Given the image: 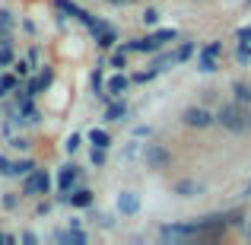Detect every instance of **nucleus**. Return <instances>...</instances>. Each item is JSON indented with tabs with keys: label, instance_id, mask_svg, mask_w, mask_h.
I'll use <instances>...</instances> for the list:
<instances>
[{
	"label": "nucleus",
	"instance_id": "obj_1",
	"mask_svg": "<svg viewBox=\"0 0 251 245\" xmlns=\"http://www.w3.org/2000/svg\"><path fill=\"white\" fill-rule=\"evenodd\" d=\"M216 121L226 131H232V134H245V131H251V111L242 102H226L216 111Z\"/></svg>",
	"mask_w": 251,
	"mask_h": 245
},
{
	"label": "nucleus",
	"instance_id": "obj_2",
	"mask_svg": "<svg viewBox=\"0 0 251 245\" xmlns=\"http://www.w3.org/2000/svg\"><path fill=\"white\" fill-rule=\"evenodd\" d=\"M48 191H51V178H48V172H45V169H32L29 175H25L23 194H29V197H42V194H48Z\"/></svg>",
	"mask_w": 251,
	"mask_h": 245
},
{
	"label": "nucleus",
	"instance_id": "obj_3",
	"mask_svg": "<svg viewBox=\"0 0 251 245\" xmlns=\"http://www.w3.org/2000/svg\"><path fill=\"white\" fill-rule=\"evenodd\" d=\"M143 163H147V169H166L172 163V153L162 143H147L143 147Z\"/></svg>",
	"mask_w": 251,
	"mask_h": 245
},
{
	"label": "nucleus",
	"instance_id": "obj_4",
	"mask_svg": "<svg viewBox=\"0 0 251 245\" xmlns=\"http://www.w3.org/2000/svg\"><path fill=\"white\" fill-rule=\"evenodd\" d=\"M220 57H223V42H210L207 48L201 51V57H197L201 74H213V70L220 67Z\"/></svg>",
	"mask_w": 251,
	"mask_h": 245
},
{
	"label": "nucleus",
	"instance_id": "obj_5",
	"mask_svg": "<svg viewBox=\"0 0 251 245\" xmlns=\"http://www.w3.org/2000/svg\"><path fill=\"white\" fill-rule=\"evenodd\" d=\"M181 121L188 124V128H210V124L216 121V115H210L203 105H191V109H184V115H181Z\"/></svg>",
	"mask_w": 251,
	"mask_h": 245
},
{
	"label": "nucleus",
	"instance_id": "obj_6",
	"mask_svg": "<svg viewBox=\"0 0 251 245\" xmlns=\"http://www.w3.org/2000/svg\"><path fill=\"white\" fill-rule=\"evenodd\" d=\"M51 80H54V74H51V67H45L42 74L35 77V80H29V86H25V92H29V96H38L42 89H48V86H51Z\"/></svg>",
	"mask_w": 251,
	"mask_h": 245
},
{
	"label": "nucleus",
	"instance_id": "obj_7",
	"mask_svg": "<svg viewBox=\"0 0 251 245\" xmlns=\"http://www.w3.org/2000/svg\"><path fill=\"white\" fill-rule=\"evenodd\" d=\"M156 48H159V42H156L153 35L150 38H134V42L124 45V51H137V54H153Z\"/></svg>",
	"mask_w": 251,
	"mask_h": 245
},
{
	"label": "nucleus",
	"instance_id": "obj_8",
	"mask_svg": "<svg viewBox=\"0 0 251 245\" xmlns=\"http://www.w3.org/2000/svg\"><path fill=\"white\" fill-rule=\"evenodd\" d=\"M76 175H80V169L76 165H64L61 172H57V191H70L76 182Z\"/></svg>",
	"mask_w": 251,
	"mask_h": 245
},
{
	"label": "nucleus",
	"instance_id": "obj_9",
	"mask_svg": "<svg viewBox=\"0 0 251 245\" xmlns=\"http://www.w3.org/2000/svg\"><path fill=\"white\" fill-rule=\"evenodd\" d=\"M172 191H175L178 197H194V194H201V191H203V185L194 182V178H184V182H178Z\"/></svg>",
	"mask_w": 251,
	"mask_h": 245
},
{
	"label": "nucleus",
	"instance_id": "obj_10",
	"mask_svg": "<svg viewBox=\"0 0 251 245\" xmlns=\"http://www.w3.org/2000/svg\"><path fill=\"white\" fill-rule=\"evenodd\" d=\"M137 207H140L137 194H130V191H121V197H118V210L130 217V214H137Z\"/></svg>",
	"mask_w": 251,
	"mask_h": 245
},
{
	"label": "nucleus",
	"instance_id": "obj_11",
	"mask_svg": "<svg viewBox=\"0 0 251 245\" xmlns=\"http://www.w3.org/2000/svg\"><path fill=\"white\" fill-rule=\"evenodd\" d=\"M127 83H130L127 77H124V74H118V77H111V80L105 83V92H108L111 99H118V96H121L124 89H127Z\"/></svg>",
	"mask_w": 251,
	"mask_h": 245
},
{
	"label": "nucleus",
	"instance_id": "obj_12",
	"mask_svg": "<svg viewBox=\"0 0 251 245\" xmlns=\"http://www.w3.org/2000/svg\"><path fill=\"white\" fill-rule=\"evenodd\" d=\"M57 242H76V245H86V233L80 229H61V233H54Z\"/></svg>",
	"mask_w": 251,
	"mask_h": 245
},
{
	"label": "nucleus",
	"instance_id": "obj_13",
	"mask_svg": "<svg viewBox=\"0 0 251 245\" xmlns=\"http://www.w3.org/2000/svg\"><path fill=\"white\" fill-rule=\"evenodd\" d=\"M232 96H235V102L251 105V86L242 83V80H235V83H232Z\"/></svg>",
	"mask_w": 251,
	"mask_h": 245
},
{
	"label": "nucleus",
	"instance_id": "obj_14",
	"mask_svg": "<svg viewBox=\"0 0 251 245\" xmlns=\"http://www.w3.org/2000/svg\"><path fill=\"white\" fill-rule=\"evenodd\" d=\"M70 204H74V207H92V191L89 188H76L74 194H70Z\"/></svg>",
	"mask_w": 251,
	"mask_h": 245
},
{
	"label": "nucleus",
	"instance_id": "obj_15",
	"mask_svg": "<svg viewBox=\"0 0 251 245\" xmlns=\"http://www.w3.org/2000/svg\"><path fill=\"white\" fill-rule=\"evenodd\" d=\"M124 115H127V105L124 102H111L108 109H105V121H121Z\"/></svg>",
	"mask_w": 251,
	"mask_h": 245
},
{
	"label": "nucleus",
	"instance_id": "obj_16",
	"mask_svg": "<svg viewBox=\"0 0 251 245\" xmlns=\"http://www.w3.org/2000/svg\"><path fill=\"white\" fill-rule=\"evenodd\" d=\"M89 140H92V147H105V150H108V143H111V137H108V134H105V131H102V128H92V131H89Z\"/></svg>",
	"mask_w": 251,
	"mask_h": 245
},
{
	"label": "nucleus",
	"instance_id": "obj_17",
	"mask_svg": "<svg viewBox=\"0 0 251 245\" xmlns=\"http://www.w3.org/2000/svg\"><path fill=\"white\" fill-rule=\"evenodd\" d=\"M96 42H99V48H111V45L118 42V32L115 29H105V32H99V35H96Z\"/></svg>",
	"mask_w": 251,
	"mask_h": 245
},
{
	"label": "nucleus",
	"instance_id": "obj_18",
	"mask_svg": "<svg viewBox=\"0 0 251 245\" xmlns=\"http://www.w3.org/2000/svg\"><path fill=\"white\" fill-rule=\"evenodd\" d=\"M32 169H35V163H32V160H19V163H13V175H29Z\"/></svg>",
	"mask_w": 251,
	"mask_h": 245
},
{
	"label": "nucleus",
	"instance_id": "obj_19",
	"mask_svg": "<svg viewBox=\"0 0 251 245\" xmlns=\"http://www.w3.org/2000/svg\"><path fill=\"white\" fill-rule=\"evenodd\" d=\"M156 42H159V48H162V45H166V42H175V38H178V32L175 29H159V32H156Z\"/></svg>",
	"mask_w": 251,
	"mask_h": 245
},
{
	"label": "nucleus",
	"instance_id": "obj_20",
	"mask_svg": "<svg viewBox=\"0 0 251 245\" xmlns=\"http://www.w3.org/2000/svg\"><path fill=\"white\" fill-rule=\"evenodd\" d=\"M13 61H16V57H13V48L10 45H0V67H13Z\"/></svg>",
	"mask_w": 251,
	"mask_h": 245
},
{
	"label": "nucleus",
	"instance_id": "obj_21",
	"mask_svg": "<svg viewBox=\"0 0 251 245\" xmlns=\"http://www.w3.org/2000/svg\"><path fill=\"white\" fill-rule=\"evenodd\" d=\"M191 54H194V45H191V42H184V45H181V48H178V51H175V64H181V61H188V57H191Z\"/></svg>",
	"mask_w": 251,
	"mask_h": 245
},
{
	"label": "nucleus",
	"instance_id": "obj_22",
	"mask_svg": "<svg viewBox=\"0 0 251 245\" xmlns=\"http://www.w3.org/2000/svg\"><path fill=\"white\" fill-rule=\"evenodd\" d=\"M111 67H127V51H115V54H111Z\"/></svg>",
	"mask_w": 251,
	"mask_h": 245
},
{
	"label": "nucleus",
	"instance_id": "obj_23",
	"mask_svg": "<svg viewBox=\"0 0 251 245\" xmlns=\"http://www.w3.org/2000/svg\"><path fill=\"white\" fill-rule=\"evenodd\" d=\"M57 10H64V13H70V16H76V19H80V13H83V10H76V6H74V3H70V0H57Z\"/></svg>",
	"mask_w": 251,
	"mask_h": 245
},
{
	"label": "nucleus",
	"instance_id": "obj_24",
	"mask_svg": "<svg viewBox=\"0 0 251 245\" xmlns=\"http://www.w3.org/2000/svg\"><path fill=\"white\" fill-rule=\"evenodd\" d=\"M10 89H16V77H0V96H6Z\"/></svg>",
	"mask_w": 251,
	"mask_h": 245
},
{
	"label": "nucleus",
	"instance_id": "obj_25",
	"mask_svg": "<svg viewBox=\"0 0 251 245\" xmlns=\"http://www.w3.org/2000/svg\"><path fill=\"white\" fill-rule=\"evenodd\" d=\"M156 74H159L156 67H153V70H140V74H134V83H147V80H153Z\"/></svg>",
	"mask_w": 251,
	"mask_h": 245
},
{
	"label": "nucleus",
	"instance_id": "obj_26",
	"mask_svg": "<svg viewBox=\"0 0 251 245\" xmlns=\"http://www.w3.org/2000/svg\"><path fill=\"white\" fill-rule=\"evenodd\" d=\"M13 67H16V77H29V61H13Z\"/></svg>",
	"mask_w": 251,
	"mask_h": 245
},
{
	"label": "nucleus",
	"instance_id": "obj_27",
	"mask_svg": "<svg viewBox=\"0 0 251 245\" xmlns=\"http://www.w3.org/2000/svg\"><path fill=\"white\" fill-rule=\"evenodd\" d=\"M64 147H67V153H76V150H80V134H70V140L64 143Z\"/></svg>",
	"mask_w": 251,
	"mask_h": 245
},
{
	"label": "nucleus",
	"instance_id": "obj_28",
	"mask_svg": "<svg viewBox=\"0 0 251 245\" xmlns=\"http://www.w3.org/2000/svg\"><path fill=\"white\" fill-rule=\"evenodd\" d=\"M143 23H147V26H156V23H159V13H156V10H147V13H143Z\"/></svg>",
	"mask_w": 251,
	"mask_h": 245
},
{
	"label": "nucleus",
	"instance_id": "obj_29",
	"mask_svg": "<svg viewBox=\"0 0 251 245\" xmlns=\"http://www.w3.org/2000/svg\"><path fill=\"white\" fill-rule=\"evenodd\" d=\"M0 175H13V160L0 156Z\"/></svg>",
	"mask_w": 251,
	"mask_h": 245
},
{
	"label": "nucleus",
	"instance_id": "obj_30",
	"mask_svg": "<svg viewBox=\"0 0 251 245\" xmlns=\"http://www.w3.org/2000/svg\"><path fill=\"white\" fill-rule=\"evenodd\" d=\"M239 42L251 48V26H245V29H239Z\"/></svg>",
	"mask_w": 251,
	"mask_h": 245
},
{
	"label": "nucleus",
	"instance_id": "obj_31",
	"mask_svg": "<svg viewBox=\"0 0 251 245\" xmlns=\"http://www.w3.org/2000/svg\"><path fill=\"white\" fill-rule=\"evenodd\" d=\"M0 26H6V29L13 26V13L10 10H0Z\"/></svg>",
	"mask_w": 251,
	"mask_h": 245
},
{
	"label": "nucleus",
	"instance_id": "obj_32",
	"mask_svg": "<svg viewBox=\"0 0 251 245\" xmlns=\"http://www.w3.org/2000/svg\"><path fill=\"white\" fill-rule=\"evenodd\" d=\"M13 147H16V150H29V140H25V137H13Z\"/></svg>",
	"mask_w": 251,
	"mask_h": 245
},
{
	"label": "nucleus",
	"instance_id": "obj_33",
	"mask_svg": "<svg viewBox=\"0 0 251 245\" xmlns=\"http://www.w3.org/2000/svg\"><path fill=\"white\" fill-rule=\"evenodd\" d=\"M19 239H23L25 245H35V242H38V239H35V233H23V236H19Z\"/></svg>",
	"mask_w": 251,
	"mask_h": 245
},
{
	"label": "nucleus",
	"instance_id": "obj_34",
	"mask_svg": "<svg viewBox=\"0 0 251 245\" xmlns=\"http://www.w3.org/2000/svg\"><path fill=\"white\" fill-rule=\"evenodd\" d=\"M0 45H10V32H6V26H0Z\"/></svg>",
	"mask_w": 251,
	"mask_h": 245
},
{
	"label": "nucleus",
	"instance_id": "obj_35",
	"mask_svg": "<svg viewBox=\"0 0 251 245\" xmlns=\"http://www.w3.org/2000/svg\"><path fill=\"white\" fill-rule=\"evenodd\" d=\"M3 242H13V236H6V233H0V245Z\"/></svg>",
	"mask_w": 251,
	"mask_h": 245
},
{
	"label": "nucleus",
	"instance_id": "obj_36",
	"mask_svg": "<svg viewBox=\"0 0 251 245\" xmlns=\"http://www.w3.org/2000/svg\"><path fill=\"white\" fill-rule=\"evenodd\" d=\"M108 3H127V0H108Z\"/></svg>",
	"mask_w": 251,
	"mask_h": 245
},
{
	"label": "nucleus",
	"instance_id": "obj_37",
	"mask_svg": "<svg viewBox=\"0 0 251 245\" xmlns=\"http://www.w3.org/2000/svg\"><path fill=\"white\" fill-rule=\"evenodd\" d=\"M245 194H251V182H248V188H245Z\"/></svg>",
	"mask_w": 251,
	"mask_h": 245
},
{
	"label": "nucleus",
	"instance_id": "obj_38",
	"mask_svg": "<svg viewBox=\"0 0 251 245\" xmlns=\"http://www.w3.org/2000/svg\"><path fill=\"white\" fill-rule=\"evenodd\" d=\"M248 3H251V0H248Z\"/></svg>",
	"mask_w": 251,
	"mask_h": 245
}]
</instances>
